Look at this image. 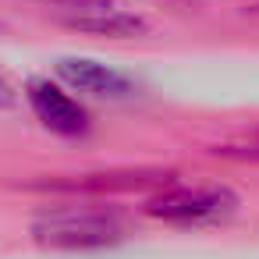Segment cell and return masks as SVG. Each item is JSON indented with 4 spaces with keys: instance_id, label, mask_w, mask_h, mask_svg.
Returning a JSON list of instances; mask_svg holds the SVG:
<instances>
[{
    "instance_id": "1",
    "label": "cell",
    "mask_w": 259,
    "mask_h": 259,
    "mask_svg": "<svg viewBox=\"0 0 259 259\" xmlns=\"http://www.w3.org/2000/svg\"><path fill=\"white\" fill-rule=\"evenodd\" d=\"M32 241L43 248H64V252H85V248H107L124 238V227L114 213L103 209H47L32 220Z\"/></svg>"
},
{
    "instance_id": "2",
    "label": "cell",
    "mask_w": 259,
    "mask_h": 259,
    "mask_svg": "<svg viewBox=\"0 0 259 259\" xmlns=\"http://www.w3.org/2000/svg\"><path fill=\"white\" fill-rule=\"evenodd\" d=\"M238 209V195L227 185H202V188H170L146 202V213L167 224H217Z\"/></svg>"
},
{
    "instance_id": "3",
    "label": "cell",
    "mask_w": 259,
    "mask_h": 259,
    "mask_svg": "<svg viewBox=\"0 0 259 259\" xmlns=\"http://www.w3.org/2000/svg\"><path fill=\"white\" fill-rule=\"evenodd\" d=\"M25 100L32 107V114L43 121V128L64 135V139H78L89 132V114L78 100H71L61 85H54L50 78H32L25 85Z\"/></svg>"
},
{
    "instance_id": "4",
    "label": "cell",
    "mask_w": 259,
    "mask_h": 259,
    "mask_svg": "<svg viewBox=\"0 0 259 259\" xmlns=\"http://www.w3.org/2000/svg\"><path fill=\"white\" fill-rule=\"evenodd\" d=\"M57 78L75 89V93H89V96H107V100H124L135 93L132 78L110 64H100V61H89V57H61L54 64Z\"/></svg>"
},
{
    "instance_id": "5",
    "label": "cell",
    "mask_w": 259,
    "mask_h": 259,
    "mask_svg": "<svg viewBox=\"0 0 259 259\" xmlns=\"http://www.w3.org/2000/svg\"><path fill=\"white\" fill-rule=\"evenodd\" d=\"M64 29L71 32H85V36H107V39H132V36H146L149 22L117 8H96V11H75V15H61L57 18Z\"/></svg>"
},
{
    "instance_id": "6",
    "label": "cell",
    "mask_w": 259,
    "mask_h": 259,
    "mask_svg": "<svg viewBox=\"0 0 259 259\" xmlns=\"http://www.w3.org/2000/svg\"><path fill=\"white\" fill-rule=\"evenodd\" d=\"M39 4H50V8H64L68 15H75V11H96V8H114L110 0H39Z\"/></svg>"
},
{
    "instance_id": "7",
    "label": "cell",
    "mask_w": 259,
    "mask_h": 259,
    "mask_svg": "<svg viewBox=\"0 0 259 259\" xmlns=\"http://www.w3.org/2000/svg\"><path fill=\"white\" fill-rule=\"evenodd\" d=\"M8 100H11V93H8V85H4V82H0V107H4Z\"/></svg>"
}]
</instances>
